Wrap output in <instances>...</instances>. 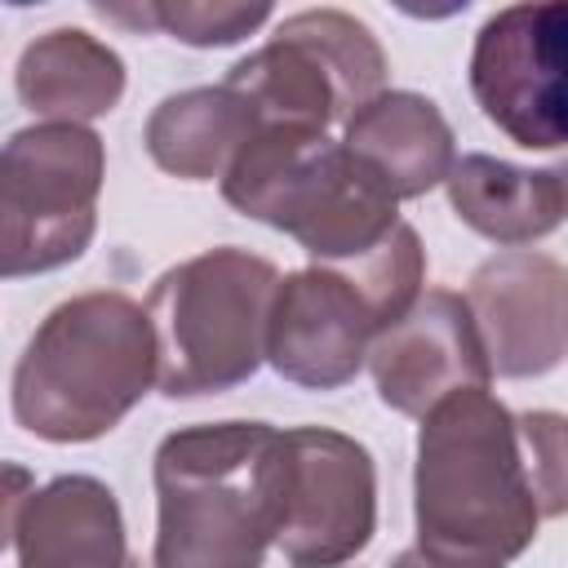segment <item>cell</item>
Here are the masks:
<instances>
[{"instance_id":"9a60e30c","label":"cell","mask_w":568,"mask_h":568,"mask_svg":"<svg viewBox=\"0 0 568 568\" xmlns=\"http://www.w3.org/2000/svg\"><path fill=\"white\" fill-rule=\"evenodd\" d=\"M13 84L40 124H89L124 98V58L80 27H53L22 49Z\"/></svg>"},{"instance_id":"8fae6325","label":"cell","mask_w":568,"mask_h":568,"mask_svg":"<svg viewBox=\"0 0 568 568\" xmlns=\"http://www.w3.org/2000/svg\"><path fill=\"white\" fill-rule=\"evenodd\" d=\"M488 368L497 377H541L568 355V266L537 248H506L475 266L466 284Z\"/></svg>"},{"instance_id":"ba28073f","label":"cell","mask_w":568,"mask_h":568,"mask_svg":"<svg viewBox=\"0 0 568 568\" xmlns=\"http://www.w3.org/2000/svg\"><path fill=\"white\" fill-rule=\"evenodd\" d=\"M106 146L89 124H31L0 155V275L75 262L98 231Z\"/></svg>"},{"instance_id":"9c48e42d","label":"cell","mask_w":568,"mask_h":568,"mask_svg":"<svg viewBox=\"0 0 568 568\" xmlns=\"http://www.w3.org/2000/svg\"><path fill=\"white\" fill-rule=\"evenodd\" d=\"M470 93L515 146H568V0L506 4L475 31Z\"/></svg>"},{"instance_id":"8992f818","label":"cell","mask_w":568,"mask_h":568,"mask_svg":"<svg viewBox=\"0 0 568 568\" xmlns=\"http://www.w3.org/2000/svg\"><path fill=\"white\" fill-rule=\"evenodd\" d=\"M280 280L275 262L235 244L169 266L146 297L160 351L155 390L191 399L244 386L266 364V328Z\"/></svg>"},{"instance_id":"30bf717a","label":"cell","mask_w":568,"mask_h":568,"mask_svg":"<svg viewBox=\"0 0 568 568\" xmlns=\"http://www.w3.org/2000/svg\"><path fill=\"white\" fill-rule=\"evenodd\" d=\"M288 501L280 524V555L293 568H342L377 532V466L373 453L328 426H293Z\"/></svg>"},{"instance_id":"5bb4252c","label":"cell","mask_w":568,"mask_h":568,"mask_svg":"<svg viewBox=\"0 0 568 568\" xmlns=\"http://www.w3.org/2000/svg\"><path fill=\"white\" fill-rule=\"evenodd\" d=\"M342 142L395 191V200L426 195L430 186L448 182L457 164L444 111L408 89H386L373 102H364L342 124Z\"/></svg>"},{"instance_id":"ffe728a7","label":"cell","mask_w":568,"mask_h":568,"mask_svg":"<svg viewBox=\"0 0 568 568\" xmlns=\"http://www.w3.org/2000/svg\"><path fill=\"white\" fill-rule=\"evenodd\" d=\"M390 568H501V564H466V559H444V555H430L422 546H408L395 555Z\"/></svg>"},{"instance_id":"44dd1931","label":"cell","mask_w":568,"mask_h":568,"mask_svg":"<svg viewBox=\"0 0 568 568\" xmlns=\"http://www.w3.org/2000/svg\"><path fill=\"white\" fill-rule=\"evenodd\" d=\"M555 182H559V191H564V213H568V160L555 164Z\"/></svg>"},{"instance_id":"e0dca14e","label":"cell","mask_w":568,"mask_h":568,"mask_svg":"<svg viewBox=\"0 0 568 568\" xmlns=\"http://www.w3.org/2000/svg\"><path fill=\"white\" fill-rule=\"evenodd\" d=\"M448 204L453 213L484 240L519 248L550 235L564 213V191L555 169H519L510 160L470 151L448 173Z\"/></svg>"},{"instance_id":"3957f363","label":"cell","mask_w":568,"mask_h":568,"mask_svg":"<svg viewBox=\"0 0 568 568\" xmlns=\"http://www.w3.org/2000/svg\"><path fill=\"white\" fill-rule=\"evenodd\" d=\"M160 351L142 302L93 288L58 302L13 368V417L49 444H89L115 430L155 386Z\"/></svg>"},{"instance_id":"7a4b0ae2","label":"cell","mask_w":568,"mask_h":568,"mask_svg":"<svg viewBox=\"0 0 568 568\" xmlns=\"http://www.w3.org/2000/svg\"><path fill=\"white\" fill-rule=\"evenodd\" d=\"M417 546L466 564L519 559L541 524L519 417L488 386L453 390L417 430L413 466Z\"/></svg>"},{"instance_id":"d6986e66","label":"cell","mask_w":568,"mask_h":568,"mask_svg":"<svg viewBox=\"0 0 568 568\" xmlns=\"http://www.w3.org/2000/svg\"><path fill=\"white\" fill-rule=\"evenodd\" d=\"M515 417L541 519H559L568 515V417L550 408H528Z\"/></svg>"},{"instance_id":"ac0fdd59","label":"cell","mask_w":568,"mask_h":568,"mask_svg":"<svg viewBox=\"0 0 568 568\" xmlns=\"http://www.w3.org/2000/svg\"><path fill=\"white\" fill-rule=\"evenodd\" d=\"M102 18L111 22H129V27H146V31H164L191 49H222V44H240L244 36H253L266 18L271 4H204V0H169V4H133V9H111L98 4Z\"/></svg>"},{"instance_id":"6da1fadb","label":"cell","mask_w":568,"mask_h":568,"mask_svg":"<svg viewBox=\"0 0 568 568\" xmlns=\"http://www.w3.org/2000/svg\"><path fill=\"white\" fill-rule=\"evenodd\" d=\"M288 501V444L266 422H204L155 448L151 568H262Z\"/></svg>"},{"instance_id":"2e32d148","label":"cell","mask_w":568,"mask_h":568,"mask_svg":"<svg viewBox=\"0 0 568 568\" xmlns=\"http://www.w3.org/2000/svg\"><path fill=\"white\" fill-rule=\"evenodd\" d=\"M257 138L253 106L222 80L169 93L146 120V155L182 182H222L235 155Z\"/></svg>"},{"instance_id":"4fadbf2b","label":"cell","mask_w":568,"mask_h":568,"mask_svg":"<svg viewBox=\"0 0 568 568\" xmlns=\"http://www.w3.org/2000/svg\"><path fill=\"white\" fill-rule=\"evenodd\" d=\"M4 532L18 568H142L129 555L115 493L93 475H58L36 488L9 466Z\"/></svg>"},{"instance_id":"7c38bea8","label":"cell","mask_w":568,"mask_h":568,"mask_svg":"<svg viewBox=\"0 0 568 568\" xmlns=\"http://www.w3.org/2000/svg\"><path fill=\"white\" fill-rule=\"evenodd\" d=\"M377 399L404 417H426L453 390L488 386V351L479 342L466 297L426 288L404 320H395L368 355Z\"/></svg>"},{"instance_id":"52a82bcc","label":"cell","mask_w":568,"mask_h":568,"mask_svg":"<svg viewBox=\"0 0 568 568\" xmlns=\"http://www.w3.org/2000/svg\"><path fill=\"white\" fill-rule=\"evenodd\" d=\"M226 84L253 106L257 129L328 133L386 93V53L355 13L302 9L240 58Z\"/></svg>"},{"instance_id":"5b68a950","label":"cell","mask_w":568,"mask_h":568,"mask_svg":"<svg viewBox=\"0 0 568 568\" xmlns=\"http://www.w3.org/2000/svg\"><path fill=\"white\" fill-rule=\"evenodd\" d=\"M426 248L408 222L355 262L288 271L271 302L266 364L306 390H337L368 364L373 342L426 293Z\"/></svg>"},{"instance_id":"277c9868","label":"cell","mask_w":568,"mask_h":568,"mask_svg":"<svg viewBox=\"0 0 568 568\" xmlns=\"http://www.w3.org/2000/svg\"><path fill=\"white\" fill-rule=\"evenodd\" d=\"M222 200L328 266L368 257L399 226L395 191L346 142L306 129H257L226 169Z\"/></svg>"}]
</instances>
